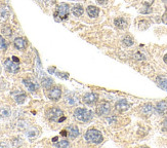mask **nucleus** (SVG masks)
<instances>
[{"label": "nucleus", "mask_w": 167, "mask_h": 148, "mask_svg": "<svg viewBox=\"0 0 167 148\" xmlns=\"http://www.w3.org/2000/svg\"><path fill=\"white\" fill-rule=\"evenodd\" d=\"M4 67L5 70L9 73H18L20 71V66H18V63L14 62L13 59H6L4 61Z\"/></svg>", "instance_id": "nucleus-5"}, {"label": "nucleus", "mask_w": 167, "mask_h": 148, "mask_svg": "<svg viewBox=\"0 0 167 148\" xmlns=\"http://www.w3.org/2000/svg\"><path fill=\"white\" fill-rule=\"evenodd\" d=\"M79 135H80L79 129H78L77 127H75V125H71V127L68 128V136L71 139H75Z\"/></svg>", "instance_id": "nucleus-16"}, {"label": "nucleus", "mask_w": 167, "mask_h": 148, "mask_svg": "<svg viewBox=\"0 0 167 148\" xmlns=\"http://www.w3.org/2000/svg\"><path fill=\"white\" fill-rule=\"evenodd\" d=\"M61 135H62V136H64V137H66L67 135H68V132H67L66 130H64V131H62V132H61Z\"/></svg>", "instance_id": "nucleus-37"}, {"label": "nucleus", "mask_w": 167, "mask_h": 148, "mask_svg": "<svg viewBox=\"0 0 167 148\" xmlns=\"http://www.w3.org/2000/svg\"><path fill=\"white\" fill-rule=\"evenodd\" d=\"M57 75L58 77H63V78H65V79H67L69 77V75L67 73H60V72H58V73H57Z\"/></svg>", "instance_id": "nucleus-34"}, {"label": "nucleus", "mask_w": 167, "mask_h": 148, "mask_svg": "<svg viewBox=\"0 0 167 148\" xmlns=\"http://www.w3.org/2000/svg\"><path fill=\"white\" fill-rule=\"evenodd\" d=\"M20 144H22L21 139H14L13 141V146H18Z\"/></svg>", "instance_id": "nucleus-33"}, {"label": "nucleus", "mask_w": 167, "mask_h": 148, "mask_svg": "<svg viewBox=\"0 0 167 148\" xmlns=\"http://www.w3.org/2000/svg\"><path fill=\"white\" fill-rule=\"evenodd\" d=\"M114 25L120 30H124L128 27V21L123 17H118L114 18Z\"/></svg>", "instance_id": "nucleus-8"}, {"label": "nucleus", "mask_w": 167, "mask_h": 148, "mask_svg": "<svg viewBox=\"0 0 167 148\" xmlns=\"http://www.w3.org/2000/svg\"><path fill=\"white\" fill-rule=\"evenodd\" d=\"M99 96L95 92H88L83 97V103L86 105H94L98 101Z\"/></svg>", "instance_id": "nucleus-9"}, {"label": "nucleus", "mask_w": 167, "mask_h": 148, "mask_svg": "<svg viewBox=\"0 0 167 148\" xmlns=\"http://www.w3.org/2000/svg\"><path fill=\"white\" fill-rule=\"evenodd\" d=\"M72 13L75 17H81L84 13V8L81 4H75L72 6Z\"/></svg>", "instance_id": "nucleus-17"}, {"label": "nucleus", "mask_w": 167, "mask_h": 148, "mask_svg": "<svg viewBox=\"0 0 167 148\" xmlns=\"http://www.w3.org/2000/svg\"><path fill=\"white\" fill-rule=\"evenodd\" d=\"M129 103L126 99H120L119 101L116 103V109L118 111H125L129 108Z\"/></svg>", "instance_id": "nucleus-13"}, {"label": "nucleus", "mask_w": 167, "mask_h": 148, "mask_svg": "<svg viewBox=\"0 0 167 148\" xmlns=\"http://www.w3.org/2000/svg\"><path fill=\"white\" fill-rule=\"evenodd\" d=\"M65 100L69 105H76L78 103V97L74 92H68V94L66 95Z\"/></svg>", "instance_id": "nucleus-14"}, {"label": "nucleus", "mask_w": 167, "mask_h": 148, "mask_svg": "<svg viewBox=\"0 0 167 148\" xmlns=\"http://www.w3.org/2000/svg\"><path fill=\"white\" fill-rule=\"evenodd\" d=\"M54 70H55V68L53 67V68H49V69H48V71H49V73H53Z\"/></svg>", "instance_id": "nucleus-41"}, {"label": "nucleus", "mask_w": 167, "mask_h": 148, "mask_svg": "<svg viewBox=\"0 0 167 148\" xmlns=\"http://www.w3.org/2000/svg\"><path fill=\"white\" fill-rule=\"evenodd\" d=\"M9 17V10L7 7L5 8L1 9V12H0V21H6L7 18Z\"/></svg>", "instance_id": "nucleus-27"}, {"label": "nucleus", "mask_w": 167, "mask_h": 148, "mask_svg": "<svg viewBox=\"0 0 167 148\" xmlns=\"http://www.w3.org/2000/svg\"><path fill=\"white\" fill-rule=\"evenodd\" d=\"M1 32L3 33V35H5V36H10V35L13 34V30H12V28L8 27V26H4V27L2 28Z\"/></svg>", "instance_id": "nucleus-29"}, {"label": "nucleus", "mask_w": 167, "mask_h": 148, "mask_svg": "<svg viewBox=\"0 0 167 148\" xmlns=\"http://www.w3.org/2000/svg\"><path fill=\"white\" fill-rule=\"evenodd\" d=\"M122 44H123L125 47H130L134 44V39H133L130 35H126L123 37V39H122Z\"/></svg>", "instance_id": "nucleus-21"}, {"label": "nucleus", "mask_w": 167, "mask_h": 148, "mask_svg": "<svg viewBox=\"0 0 167 148\" xmlns=\"http://www.w3.org/2000/svg\"><path fill=\"white\" fill-rule=\"evenodd\" d=\"M64 116V112H63V110L58 108V107H53V108L48 109L46 111V117L48 120L50 121H58V119Z\"/></svg>", "instance_id": "nucleus-4"}, {"label": "nucleus", "mask_w": 167, "mask_h": 148, "mask_svg": "<svg viewBox=\"0 0 167 148\" xmlns=\"http://www.w3.org/2000/svg\"><path fill=\"white\" fill-rule=\"evenodd\" d=\"M6 47H7V44L5 39L0 35V50H6Z\"/></svg>", "instance_id": "nucleus-31"}, {"label": "nucleus", "mask_w": 167, "mask_h": 148, "mask_svg": "<svg viewBox=\"0 0 167 148\" xmlns=\"http://www.w3.org/2000/svg\"><path fill=\"white\" fill-rule=\"evenodd\" d=\"M12 115V110L7 106H1L0 107V117L1 118H7Z\"/></svg>", "instance_id": "nucleus-19"}, {"label": "nucleus", "mask_w": 167, "mask_h": 148, "mask_svg": "<svg viewBox=\"0 0 167 148\" xmlns=\"http://www.w3.org/2000/svg\"><path fill=\"white\" fill-rule=\"evenodd\" d=\"M12 59H13V60L14 62H17V63H20V60H18V57H13Z\"/></svg>", "instance_id": "nucleus-40"}, {"label": "nucleus", "mask_w": 167, "mask_h": 148, "mask_svg": "<svg viewBox=\"0 0 167 148\" xmlns=\"http://www.w3.org/2000/svg\"><path fill=\"white\" fill-rule=\"evenodd\" d=\"M149 27H150V22L148 21V20H144V18L139 20V23H137V28H139L140 31L147 30V29L149 28Z\"/></svg>", "instance_id": "nucleus-22"}, {"label": "nucleus", "mask_w": 167, "mask_h": 148, "mask_svg": "<svg viewBox=\"0 0 167 148\" xmlns=\"http://www.w3.org/2000/svg\"><path fill=\"white\" fill-rule=\"evenodd\" d=\"M87 16L91 18H96L99 17V8L98 6H94V5H89L87 6Z\"/></svg>", "instance_id": "nucleus-12"}, {"label": "nucleus", "mask_w": 167, "mask_h": 148, "mask_svg": "<svg viewBox=\"0 0 167 148\" xmlns=\"http://www.w3.org/2000/svg\"><path fill=\"white\" fill-rule=\"evenodd\" d=\"M110 110H111L110 103L109 102H103L98 106L95 112L98 113L99 115H107V114L110 112Z\"/></svg>", "instance_id": "nucleus-7"}, {"label": "nucleus", "mask_w": 167, "mask_h": 148, "mask_svg": "<svg viewBox=\"0 0 167 148\" xmlns=\"http://www.w3.org/2000/svg\"><path fill=\"white\" fill-rule=\"evenodd\" d=\"M84 138L88 143H91V144H99L104 141V137L102 135V133L95 129L88 130V131L85 133Z\"/></svg>", "instance_id": "nucleus-2"}, {"label": "nucleus", "mask_w": 167, "mask_h": 148, "mask_svg": "<svg viewBox=\"0 0 167 148\" xmlns=\"http://www.w3.org/2000/svg\"><path fill=\"white\" fill-rule=\"evenodd\" d=\"M156 82H157L158 87H161L162 90H164L167 92V78L164 76H158L156 78Z\"/></svg>", "instance_id": "nucleus-18"}, {"label": "nucleus", "mask_w": 167, "mask_h": 148, "mask_svg": "<svg viewBox=\"0 0 167 148\" xmlns=\"http://www.w3.org/2000/svg\"><path fill=\"white\" fill-rule=\"evenodd\" d=\"M13 44H14V47L18 50H24L27 47V41L24 38H22V37H17L14 39Z\"/></svg>", "instance_id": "nucleus-11"}, {"label": "nucleus", "mask_w": 167, "mask_h": 148, "mask_svg": "<svg viewBox=\"0 0 167 148\" xmlns=\"http://www.w3.org/2000/svg\"><path fill=\"white\" fill-rule=\"evenodd\" d=\"M156 111H157L159 114H161V115L167 113V102L165 101L158 102L157 105H156Z\"/></svg>", "instance_id": "nucleus-15"}, {"label": "nucleus", "mask_w": 167, "mask_h": 148, "mask_svg": "<svg viewBox=\"0 0 167 148\" xmlns=\"http://www.w3.org/2000/svg\"><path fill=\"white\" fill-rule=\"evenodd\" d=\"M62 97V90L60 87H54L49 88V92H48V98L53 101H58Z\"/></svg>", "instance_id": "nucleus-6"}, {"label": "nucleus", "mask_w": 167, "mask_h": 148, "mask_svg": "<svg viewBox=\"0 0 167 148\" xmlns=\"http://www.w3.org/2000/svg\"><path fill=\"white\" fill-rule=\"evenodd\" d=\"M139 13H143V14H150V13H153V8H152L150 3L144 2V7H142V8L139 9Z\"/></svg>", "instance_id": "nucleus-24"}, {"label": "nucleus", "mask_w": 167, "mask_h": 148, "mask_svg": "<svg viewBox=\"0 0 167 148\" xmlns=\"http://www.w3.org/2000/svg\"><path fill=\"white\" fill-rule=\"evenodd\" d=\"M162 1H164V2H165V1H167V0H162Z\"/></svg>", "instance_id": "nucleus-44"}, {"label": "nucleus", "mask_w": 167, "mask_h": 148, "mask_svg": "<svg viewBox=\"0 0 167 148\" xmlns=\"http://www.w3.org/2000/svg\"><path fill=\"white\" fill-rule=\"evenodd\" d=\"M39 136V130L37 129V128H30L27 131V137L29 139H31V140H33V139H35V138H37V137Z\"/></svg>", "instance_id": "nucleus-20"}, {"label": "nucleus", "mask_w": 167, "mask_h": 148, "mask_svg": "<svg viewBox=\"0 0 167 148\" xmlns=\"http://www.w3.org/2000/svg\"><path fill=\"white\" fill-rule=\"evenodd\" d=\"M65 119H66V117H65V116H62V117L60 118V119H58V123H63V121H64Z\"/></svg>", "instance_id": "nucleus-38"}, {"label": "nucleus", "mask_w": 167, "mask_h": 148, "mask_svg": "<svg viewBox=\"0 0 167 148\" xmlns=\"http://www.w3.org/2000/svg\"><path fill=\"white\" fill-rule=\"evenodd\" d=\"M108 0H98V3L99 4H101V5H105L106 3H107Z\"/></svg>", "instance_id": "nucleus-36"}, {"label": "nucleus", "mask_w": 167, "mask_h": 148, "mask_svg": "<svg viewBox=\"0 0 167 148\" xmlns=\"http://www.w3.org/2000/svg\"><path fill=\"white\" fill-rule=\"evenodd\" d=\"M53 142L54 143V142H58V137H54V138L53 139Z\"/></svg>", "instance_id": "nucleus-42"}, {"label": "nucleus", "mask_w": 167, "mask_h": 148, "mask_svg": "<svg viewBox=\"0 0 167 148\" xmlns=\"http://www.w3.org/2000/svg\"><path fill=\"white\" fill-rule=\"evenodd\" d=\"M23 82L26 86V87L28 88V91H30V92H35L37 90V84H35L34 82H32L30 79H24Z\"/></svg>", "instance_id": "nucleus-23"}, {"label": "nucleus", "mask_w": 167, "mask_h": 148, "mask_svg": "<svg viewBox=\"0 0 167 148\" xmlns=\"http://www.w3.org/2000/svg\"><path fill=\"white\" fill-rule=\"evenodd\" d=\"M70 10H71V8H70L69 4H67V3H60L57 6V9H55V12L53 13L54 20L57 22H62L66 20V18H68L70 14Z\"/></svg>", "instance_id": "nucleus-1"}, {"label": "nucleus", "mask_w": 167, "mask_h": 148, "mask_svg": "<svg viewBox=\"0 0 167 148\" xmlns=\"http://www.w3.org/2000/svg\"><path fill=\"white\" fill-rule=\"evenodd\" d=\"M0 73H1V66H0Z\"/></svg>", "instance_id": "nucleus-43"}, {"label": "nucleus", "mask_w": 167, "mask_h": 148, "mask_svg": "<svg viewBox=\"0 0 167 148\" xmlns=\"http://www.w3.org/2000/svg\"><path fill=\"white\" fill-rule=\"evenodd\" d=\"M162 130H163L164 132H167V119H165V120L162 123Z\"/></svg>", "instance_id": "nucleus-35"}, {"label": "nucleus", "mask_w": 167, "mask_h": 148, "mask_svg": "<svg viewBox=\"0 0 167 148\" xmlns=\"http://www.w3.org/2000/svg\"><path fill=\"white\" fill-rule=\"evenodd\" d=\"M74 116L81 123H87V121L91 120L92 118V112L90 110L85 109V108H77L74 112Z\"/></svg>", "instance_id": "nucleus-3"}, {"label": "nucleus", "mask_w": 167, "mask_h": 148, "mask_svg": "<svg viewBox=\"0 0 167 148\" xmlns=\"http://www.w3.org/2000/svg\"><path fill=\"white\" fill-rule=\"evenodd\" d=\"M13 97L14 99V101H16L18 104H23L25 102L26 98H27V96L24 92L22 91H17V92H13Z\"/></svg>", "instance_id": "nucleus-10"}, {"label": "nucleus", "mask_w": 167, "mask_h": 148, "mask_svg": "<svg viewBox=\"0 0 167 148\" xmlns=\"http://www.w3.org/2000/svg\"><path fill=\"white\" fill-rule=\"evenodd\" d=\"M53 80L50 77H44V78H42V86L44 88L49 90L53 87Z\"/></svg>", "instance_id": "nucleus-25"}, {"label": "nucleus", "mask_w": 167, "mask_h": 148, "mask_svg": "<svg viewBox=\"0 0 167 148\" xmlns=\"http://www.w3.org/2000/svg\"><path fill=\"white\" fill-rule=\"evenodd\" d=\"M161 21H162L164 24L167 25V8H166V12L163 13V16L161 17Z\"/></svg>", "instance_id": "nucleus-32"}, {"label": "nucleus", "mask_w": 167, "mask_h": 148, "mask_svg": "<svg viewBox=\"0 0 167 148\" xmlns=\"http://www.w3.org/2000/svg\"><path fill=\"white\" fill-rule=\"evenodd\" d=\"M133 58L135 59V60H139V61H143V60H144L146 59V57L140 53V51H136V53L133 55Z\"/></svg>", "instance_id": "nucleus-30"}, {"label": "nucleus", "mask_w": 167, "mask_h": 148, "mask_svg": "<svg viewBox=\"0 0 167 148\" xmlns=\"http://www.w3.org/2000/svg\"><path fill=\"white\" fill-rule=\"evenodd\" d=\"M153 105L150 104V103H148V104H144L143 106V108H142V112L144 114H146V115H151L152 112H153Z\"/></svg>", "instance_id": "nucleus-26"}, {"label": "nucleus", "mask_w": 167, "mask_h": 148, "mask_svg": "<svg viewBox=\"0 0 167 148\" xmlns=\"http://www.w3.org/2000/svg\"><path fill=\"white\" fill-rule=\"evenodd\" d=\"M54 146L57 147H69L70 143L68 140H62L60 142H54Z\"/></svg>", "instance_id": "nucleus-28"}, {"label": "nucleus", "mask_w": 167, "mask_h": 148, "mask_svg": "<svg viewBox=\"0 0 167 148\" xmlns=\"http://www.w3.org/2000/svg\"><path fill=\"white\" fill-rule=\"evenodd\" d=\"M163 61H164L165 64H167V54H165L164 57H163Z\"/></svg>", "instance_id": "nucleus-39"}]
</instances>
